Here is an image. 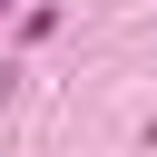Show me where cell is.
<instances>
[{"label": "cell", "instance_id": "6da1fadb", "mask_svg": "<svg viewBox=\"0 0 157 157\" xmlns=\"http://www.w3.org/2000/svg\"><path fill=\"white\" fill-rule=\"evenodd\" d=\"M0 10H20V0H0Z\"/></svg>", "mask_w": 157, "mask_h": 157}]
</instances>
